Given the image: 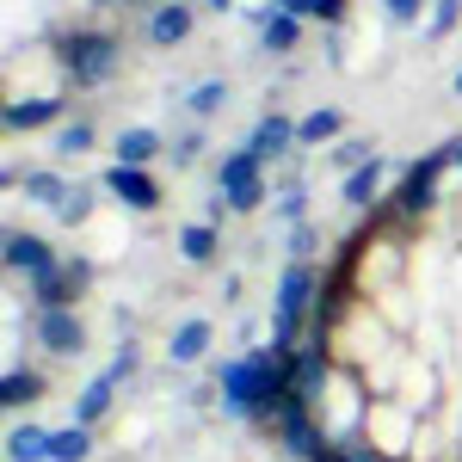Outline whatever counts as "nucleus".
Segmentation results:
<instances>
[{
	"label": "nucleus",
	"instance_id": "f257e3e1",
	"mask_svg": "<svg viewBox=\"0 0 462 462\" xmlns=\"http://www.w3.org/2000/svg\"><path fill=\"white\" fill-rule=\"evenodd\" d=\"M62 69H69L74 87H106L111 69H117V43L106 32H74L62 37Z\"/></svg>",
	"mask_w": 462,
	"mask_h": 462
},
{
	"label": "nucleus",
	"instance_id": "f03ea898",
	"mask_svg": "<svg viewBox=\"0 0 462 462\" xmlns=\"http://www.w3.org/2000/svg\"><path fill=\"white\" fill-rule=\"evenodd\" d=\"M259 167H265V161H259L253 148L222 154V167H216V191H222L228 210H259V198H265V173H259Z\"/></svg>",
	"mask_w": 462,
	"mask_h": 462
},
{
	"label": "nucleus",
	"instance_id": "7ed1b4c3",
	"mask_svg": "<svg viewBox=\"0 0 462 462\" xmlns=\"http://www.w3.org/2000/svg\"><path fill=\"white\" fill-rule=\"evenodd\" d=\"M315 272H309V259H296V265H284V284H278V327H272V339L278 346H296V327H302V315L315 309Z\"/></svg>",
	"mask_w": 462,
	"mask_h": 462
},
{
	"label": "nucleus",
	"instance_id": "20e7f679",
	"mask_svg": "<svg viewBox=\"0 0 462 462\" xmlns=\"http://www.w3.org/2000/svg\"><path fill=\"white\" fill-rule=\"evenodd\" d=\"M87 278H93L87 259H56L43 278H32V302L37 309H74V296L87 290Z\"/></svg>",
	"mask_w": 462,
	"mask_h": 462
},
{
	"label": "nucleus",
	"instance_id": "39448f33",
	"mask_svg": "<svg viewBox=\"0 0 462 462\" xmlns=\"http://www.w3.org/2000/svg\"><path fill=\"white\" fill-rule=\"evenodd\" d=\"M37 346L56 352V357H74L87 346V327H80L74 309H37Z\"/></svg>",
	"mask_w": 462,
	"mask_h": 462
},
{
	"label": "nucleus",
	"instance_id": "423d86ee",
	"mask_svg": "<svg viewBox=\"0 0 462 462\" xmlns=\"http://www.w3.org/2000/svg\"><path fill=\"white\" fill-rule=\"evenodd\" d=\"M130 364H136V352H117V364H111L106 376H93V383L80 389V407H74V420H80V426H93V420H106V413H111V389L130 376Z\"/></svg>",
	"mask_w": 462,
	"mask_h": 462
},
{
	"label": "nucleus",
	"instance_id": "0eeeda50",
	"mask_svg": "<svg viewBox=\"0 0 462 462\" xmlns=\"http://www.w3.org/2000/svg\"><path fill=\"white\" fill-rule=\"evenodd\" d=\"M106 191L117 204H130V210H154V204H161V185H154L143 167H124V161L106 173Z\"/></svg>",
	"mask_w": 462,
	"mask_h": 462
},
{
	"label": "nucleus",
	"instance_id": "6e6552de",
	"mask_svg": "<svg viewBox=\"0 0 462 462\" xmlns=\"http://www.w3.org/2000/svg\"><path fill=\"white\" fill-rule=\"evenodd\" d=\"M222 401L235 407V413H253L259 420V370H253V357H241V364H222Z\"/></svg>",
	"mask_w": 462,
	"mask_h": 462
},
{
	"label": "nucleus",
	"instance_id": "1a4fd4ad",
	"mask_svg": "<svg viewBox=\"0 0 462 462\" xmlns=\"http://www.w3.org/2000/svg\"><path fill=\"white\" fill-rule=\"evenodd\" d=\"M247 148L259 154V161H278V154H290V148H296V124H290L284 111H265V117L253 124Z\"/></svg>",
	"mask_w": 462,
	"mask_h": 462
},
{
	"label": "nucleus",
	"instance_id": "9d476101",
	"mask_svg": "<svg viewBox=\"0 0 462 462\" xmlns=\"http://www.w3.org/2000/svg\"><path fill=\"white\" fill-rule=\"evenodd\" d=\"M179 37H191V6H185V0H161V6L148 13V43L173 50Z\"/></svg>",
	"mask_w": 462,
	"mask_h": 462
},
{
	"label": "nucleus",
	"instance_id": "9b49d317",
	"mask_svg": "<svg viewBox=\"0 0 462 462\" xmlns=\"http://www.w3.org/2000/svg\"><path fill=\"white\" fill-rule=\"evenodd\" d=\"M6 265L13 272H25V278H43L50 265H56V253H50V241H37V235H6Z\"/></svg>",
	"mask_w": 462,
	"mask_h": 462
},
{
	"label": "nucleus",
	"instance_id": "f8f14e48",
	"mask_svg": "<svg viewBox=\"0 0 462 462\" xmlns=\"http://www.w3.org/2000/svg\"><path fill=\"white\" fill-rule=\"evenodd\" d=\"M259 37H265V50H272V56H290V50H296V37H302V19L284 13V6H265V13H259Z\"/></svg>",
	"mask_w": 462,
	"mask_h": 462
},
{
	"label": "nucleus",
	"instance_id": "ddd939ff",
	"mask_svg": "<svg viewBox=\"0 0 462 462\" xmlns=\"http://www.w3.org/2000/svg\"><path fill=\"white\" fill-rule=\"evenodd\" d=\"M13 185H19V191H25L32 204H50V210H56V204H62V198L74 191L62 173H43V167H37V173H13Z\"/></svg>",
	"mask_w": 462,
	"mask_h": 462
},
{
	"label": "nucleus",
	"instance_id": "4468645a",
	"mask_svg": "<svg viewBox=\"0 0 462 462\" xmlns=\"http://www.w3.org/2000/svg\"><path fill=\"white\" fill-rule=\"evenodd\" d=\"M6 462H50V431L43 426H13L6 431Z\"/></svg>",
	"mask_w": 462,
	"mask_h": 462
},
{
	"label": "nucleus",
	"instance_id": "2eb2a0df",
	"mask_svg": "<svg viewBox=\"0 0 462 462\" xmlns=\"http://www.w3.org/2000/svg\"><path fill=\"white\" fill-rule=\"evenodd\" d=\"M56 117H62V99H32V106L13 99V106H6V130H43V124H56Z\"/></svg>",
	"mask_w": 462,
	"mask_h": 462
},
{
	"label": "nucleus",
	"instance_id": "dca6fc26",
	"mask_svg": "<svg viewBox=\"0 0 462 462\" xmlns=\"http://www.w3.org/2000/svg\"><path fill=\"white\" fill-rule=\"evenodd\" d=\"M93 457V431L80 426H62V431H50V462H87Z\"/></svg>",
	"mask_w": 462,
	"mask_h": 462
},
{
	"label": "nucleus",
	"instance_id": "f3484780",
	"mask_svg": "<svg viewBox=\"0 0 462 462\" xmlns=\"http://www.w3.org/2000/svg\"><path fill=\"white\" fill-rule=\"evenodd\" d=\"M376 185H383V161L370 154L364 167H352V173H346V204H357V210H370V204H376Z\"/></svg>",
	"mask_w": 462,
	"mask_h": 462
},
{
	"label": "nucleus",
	"instance_id": "a211bd4d",
	"mask_svg": "<svg viewBox=\"0 0 462 462\" xmlns=\"http://www.w3.org/2000/svg\"><path fill=\"white\" fill-rule=\"evenodd\" d=\"M167 352H173V364H198V357L210 352V320H185Z\"/></svg>",
	"mask_w": 462,
	"mask_h": 462
},
{
	"label": "nucleus",
	"instance_id": "6ab92c4d",
	"mask_svg": "<svg viewBox=\"0 0 462 462\" xmlns=\"http://www.w3.org/2000/svg\"><path fill=\"white\" fill-rule=\"evenodd\" d=\"M216 247H222V241H216V228H210V222H191V228H179V253H185L191 265H210Z\"/></svg>",
	"mask_w": 462,
	"mask_h": 462
},
{
	"label": "nucleus",
	"instance_id": "aec40b11",
	"mask_svg": "<svg viewBox=\"0 0 462 462\" xmlns=\"http://www.w3.org/2000/svg\"><path fill=\"white\" fill-rule=\"evenodd\" d=\"M154 154H161V136H154V130H124V136H117V161H124V167H148Z\"/></svg>",
	"mask_w": 462,
	"mask_h": 462
},
{
	"label": "nucleus",
	"instance_id": "412c9836",
	"mask_svg": "<svg viewBox=\"0 0 462 462\" xmlns=\"http://www.w3.org/2000/svg\"><path fill=\"white\" fill-rule=\"evenodd\" d=\"M37 394H43V376L37 370H6V383H0V401L6 407H32Z\"/></svg>",
	"mask_w": 462,
	"mask_h": 462
},
{
	"label": "nucleus",
	"instance_id": "4be33fe9",
	"mask_svg": "<svg viewBox=\"0 0 462 462\" xmlns=\"http://www.w3.org/2000/svg\"><path fill=\"white\" fill-rule=\"evenodd\" d=\"M339 130H346V117H339V111H309V117L296 124V143H333Z\"/></svg>",
	"mask_w": 462,
	"mask_h": 462
},
{
	"label": "nucleus",
	"instance_id": "5701e85b",
	"mask_svg": "<svg viewBox=\"0 0 462 462\" xmlns=\"http://www.w3.org/2000/svg\"><path fill=\"white\" fill-rule=\"evenodd\" d=\"M191 117H216V111L228 106V80H204V87H191Z\"/></svg>",
	"mask_w": 462,
	"mask_h": 462
},
{
	"label": "nucleus",
	"instance_id": "b1692460",
	"mask_svg": "<svg viewBox=\"0 0 462 462\" xmlns=\"http://www.w3.org/2000/svg\"><path fill=\"white\" fill-rule=\"evenodd\" d=\"M457 19H462V0H438V6H431L426 37H431V43H438V37H450V32H457Z\"/></svg>",
	"mask_w": 462,
	"mask_h": 462
},
{
	"label": "nucleus",
	"instance_id": "393cba45",
	"mask_svg": "<svg viewBox=\"0 0 462 462\" xmlns=\"http://www.w3.org/2000/svg\"><path fill=\"white\" fill-rule=\"evenodd\" d=\"M87 148H93V124H62L56 154H87Z\"/></svg>",
	"mask_w": 462,
	"mask_h": 462
},
{
	"label": "nucleus",
	"instance_id": "a878e982",
	"mask_svg": "<svg viewBox=\"0 0 462 462\" xmlns=\"http://www.w3.org/2000/svg\"><path fill=\"white\" fill-rule=\"evenodd\" d=\"M87 210H93V198H87V191H80V185H74L69 198H62V204H56V216H62V222H69V228H74V222H87Z\"/></svg>",
	"mask_w": 462,
	"mask_h": 462
},
{
	"label": "nucleus",
	"instance_id": "bb28decb",
	"mask_svg": "<svg viewBox=\"0 0 462 462\" xmlns=\"http://www.w3.org/2000/svg\"><path fill=\"white\" fill-rule=\"evenodd\" d=\"M198 148H204L198 130H191V136H179V143H173V167H191V161H198Z\"/></svg>",
	"mask_w": 462,
	"mask_h": 462
},
{
	"label": "nucleus",
	"instance_id": "cd10ccee",
	"mask_svg": "<svg viewBox=\"0 0 462 462\" xmlns=\"http://www.w3.org/2000/svg\"><path fill=\"white\" fill-rule=\"evenodd\" d=\"M272 6H284L296 19H320V13H327V0H272Z\"/></svg>",
	"mask_w": 462,
	"mask_h": 462
},
{
	"label": "nucleus",
	"instance_id": "c85d7f7f",
	"mask_svg": "<svg viewBox=\"0 0 462 462\" xmlns=\"http://www.w3.org/2000/svg\"><path fill=\"white\" fill-rule=\"evenodd\" d=\"M370 161V143H339V167H364Z\"/></svg>",
	"mask_w": 462,
	"mask_h": 462
},
{
	"label": "nucleus",
	"instance_id": "c756f323",
	"mask_svg": "<svg viewBox=\"0 0 462 462\" xmlns=\"http://www.w3.org/2000/svg\"><path fill=\"white\" fill-rule=\"evenodd\" d=\"M383 6H389V19L407 25V19H420V6H426V0H383Z\"/></svg>",
	"mask_w": 462,
	"mask_h": 462
},
{
	"label": "nucleus",
	"instance_id": "7c9ffc66",
	"mask_svg": "<svg viewBox=\"0 0 462 462\" xmlns=\"http://www.w3.org/2000/svg\"><path fill=\"white\" fill-rule=\"evenodd\" d=\"M290 247H296V259H302V253L315 247V228H309V222H296V235H290Z\"/></svg>",
	"mask_w": 462,
	"mask_h": 462
},
{
	"label": "nucleus",
	"instance_id": "2f4dec72",
	"mask_svg": "<svg viewBox=\"0 0 462 462\" xmlns=\"http://www.w3.org/2000/svg\"><path fill=\"white\" fill-rule=\"evenodd\" d=\"M284 216H290V222L302 216V185H290V191H284Z\"/></svg>",
	"mask_w": 462,
	"mask_h": 462
},
{
	"label": "nucleus",
	"instance_id": "473e14b6",
	"mask_svg": "<svg viewBox=\"0 0 462 462\" xmlns=\"http://www.w3.org/2000/svg\"><path fill=\"white\" fill-rule=\"evenodd\" d=\"M204 6H216V13H228V6H235V0H204Z\"/></svg>",
	"mask_w": 462,
	"mask_h": 462
},
{
	"label": "nucleus",
	"instance_id": "72a5a7b5",
	"mask_svg": "<svg viewBox=\"0 0 462 462\" xmlns=\"http://www.w3.org/2000/svg\"><path fill=\"white\" fill-rule=\"evenodd\" d=\"M93 6H136V0H93Z\"/></svg>",
	"mask_w": 462,
	"mask_h": 462
},
{
	"label": "nucleus",
	"instance_id": "f704fd0d",
	"mask_svg": "<svg viewBox=\"0 0 462 462\" xmlns=\"http://www.w3.org/2000/svg\"><path fill=\"white\" fill-rule=\"evenodd\" d=\"M457 93H462V69H457Z\"/></svg>",
	"mask_w": 462,
	"mask_h": 462
}]
</instances>
